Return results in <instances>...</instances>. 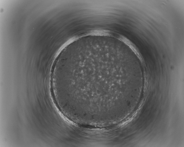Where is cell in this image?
<instances>
[{"instance_id": "1", "label": "cell", "mask_w": 184, "mask_h": 147, "mask_svg": "<svg viewBox=\"0 0 184 147\" xmlns=\"http://www.w3.org/2000/svg\"><path fill=\"white\" fill-rule=\"evenodd\" d=\"M113 56L100 51H90L63 62L62 74L68 97L78 110L97 108L110 99L119 77Z\"/></svg>"}]
</instances>
